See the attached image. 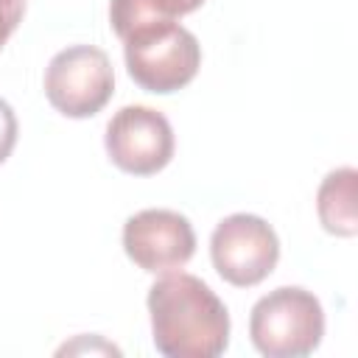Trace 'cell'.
Listing matches in <instances>:
<instances>
[{
	"instance_id": "6da1fadb",
	"label": "cell",
	"mask_w": 358,
	"mask_h": 358,
	"mask_svg": "<svg viewBox=\"0 0 358 358\" xmlns=\"http://www.w3.org/2000/svg\"><path fill=\"white\" fill-rule=\"evenodd\" d=\"M154 347L165 358H215L229 344V313L215 291L185 271H168L148 288Z\"/></svg>"
},
{
	"instance_id": "7a4b0ae2",
	"label": "cell",
	"mask_w": 358,
	"mask_h": 358,
	"mask_svg": "<svg viewBox=\"0 0 358 358\" xmlns=\"http://www.w3.org/2000/svg\"><path fill=\"white\" fill-rule=\"evenodd\" d=\"M249 336L255 350L266 358L310 355L324 336L322 302L299 285L274 288L255 302Z\"/></svg>"
},
{
	"instance_id": "3957f363",
	"label": "cell",
	"mask_w": 358,
	"mask_h": 358,
	"mask_svg": "<svg viewBox=\"0 0 358 358\" xmlns=\"http://www.w3.org/2000/svg\"><path fill=\"white\" fill-rule=\"evenodd\" d=\"M126 70L137 87L168 95L187 87L201 67L199 39L176 20L154 22L123 39Z\"/></svg>"
},
{
	"instance_id": "277c9868",
	"label": "cell",
	"mask_w": 358,
	"mask_h": 358,
	"mask_svg": "<svg viewBox=\"0 0 358 358\" xmlns=\"http://www.w3.org/2000/svg\"><path fill=\"white\" fill-rule=\"evenodd\" d=\"M115 90L109 56L95 45H70L59 50L45 70V95L64 117L98 115Z\"/></svg>"
},
{
	"instance_id": "5b68a950",
	"label": "cell",
	"mask_w": 358,
	"mask_h": 358,
	"mask_svg": "<svg viewBox=\"0 0 358 358\" xmlns=\"http://www.w3.org/2000/svg\"><path fill=\"white\" fill-rule=\"evenodd\" d=\"M210 257L221 280L238 288H252L274 271L280 260V238L260 215L232 213L213 229Z\"/></svg>"
},
{
	"instance_id": "8992f818",
	"label": "cell",
	"mask_w": 358,
	"mask_h": 358,
	"mask_svg": "<svg viewBox=\"0 0 358 358\" xmlns=\"http://www.w3.org/2000/svg\"><path fill=\"white\" fill-rule=\"evenodd\" d=\"M103 145L120 171L131 176H151L173 157V129L162 112L134 103L112 115Z\"/></svg>"
},
{
	"instance_id": "52a82bcc",
	"label": "cell",
	"mask_w": 358,
	"mask_h": 358,
	"mask_svg": "<svg viewBox=\"0 0 358 358\" xmlns=\"http://www.w3.org/2000/svg\"><path fill=\"white\" fill-rule=\"evenodd\" d=\"M123 249L148 274L182 268L196 252V232L176 210H140L123 224Z\"/></svg>"
},
{
	"instance_id": "ba28073f",
	"label": "cell",
	"mask_w": 358,
	"mask_h": 358,
	"mask_svg": "<svg viewBox=\"0 0 358 358\" xmlns=\"http://www.w3.org/2000/svg\"><path fill=\"white\" fill-rule=\"evenodd\" d=\"M355 185H358V173L350 165L336 168L322 179L319 193H316V213H319L322 227L330 235L352 238L358 232Z\"/></svg>"
},
{
	"instance_id": "9c48e42d",
	"label": "cell",
	"mask_w": 358,
	"mask_h": 358,
	"mask_svg": "<svg viewBox=\"0 0 358 358\" xmlns=\"http://www.w3.org/2000/svg\"><path fill=\"white\" fill-rule=\"evenodd\" d=\"M17 131H20L17 115H14L11 103L0 98V165L11 157V151H14V145H17Z\"/></svg>"
},
{
	"instance_id": "30bf717a",
	"label": "cell",
	"mask_w": 358,
	"mask_h": 358,
	"mask_svg": "<svg viewBox=\"0 0 358 358\" xmlns=\"http://www.w3.org/2000/svg\"><path fill=\"white\" fill-rule=\"evenodd\" d=\"M22 14H25V0H0V48L17 31Z\"/></svg>"
},
{
	"instance_id": "8fae6325",
	"label": "cell",
	"mask_w": 358,
	"mask_h": 358,
	"mask_svg": "<svg viewBox=\"0 0 358 358\" xmlns=\"http://www.w3.org/2000/svg\"><path fill=\"white\" fill-rule=\"evenodd\" d=\"M176 3L182 6V11H185V14H190V11H196V8H199L204 0H176Z\"/></svg>"
}]
</instances>
